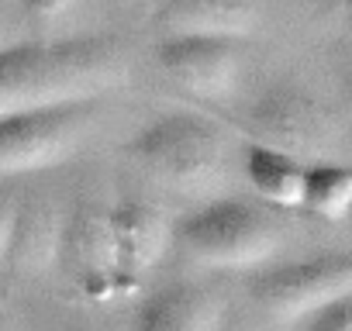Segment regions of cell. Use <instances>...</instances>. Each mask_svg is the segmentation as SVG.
Segmentation results:
<instances>
[{"label":"cell","mask_w":352,"mask_h":331,"mask_svg":"<svg viewBox=\"0 0 352 331\" xmlns=\"http://www.w3.org/2000/svg\"><path fill=\"white\" fill-rule=\"evenodd\" d=\"M128 76L131 56L118 35L18 42L0 52V117L42 104L100 100L128 87Z\"/></svg>","instance_id":"cell-1"},{"label":"cell","mask_w":352,"mask_h":331,"mask_svg":"<svg viewBox=\"0 0 352 331\" xmlns=\"http://www.w3.org/2000/svg\"><path fill=\"white\" fill-rule=\"evenodd\" d=\"M124 159L155 187L180 197H221L232 176L225 128L194 111H173L148 121L124 145Z\"/></svg>","instance_id":"cell-2"},{"label":"cell","mask_w":352,"mask_h":331,"mask_svg":"<svg viewBox=\"0 0 352 331\" xmlns=\"http://www.w3.org/2000/svg\"><path fill=\"white\" fill-rule=\"evenodd\" d=\"M173 245L208 269H266L283 249V225L273 207L221 194L173 221Z\"/></svg>","instance_id":"cell-3"},{"label":"cell","mask_w":352,"mask_h":331,"mask_svg":"<svg viewBox=\"0 0 352 331\" xmlns=\"http://www.w3.org/2000/svg\"><path fill=\"white\" fill-rule=\"evenodd\" d=\"M242 128L249 141L280 148L304 166L342 159L345 124L342 117L304 83L297 80H273L266 83L245 107Z\"/></svg>","instance_id":"cell-4"},{"label":"cell","mask_w":352,"mask_h":331,"mask_svg":"<svg viewBox=\"0 0 352 331\" xmlns=\"http://www.w3.org/2000/svg\"><path fill=\"white\" fill-rule=\"evenodd\" d=\"M97 100L42 104L0 117V176H25L63 166L94 124Z\"/></svg>","instance_id":"cell-5"},{"label":"cell","mask_w":352,"mask_h":331,"mask_svg":"<svg viewBox=\"0 0 352 331\" xmlns=\"http://www.w3.org/2000/svg\"><path fill=\"white\" fill-rule=\"evenodd\" d=\"M256 307L276 324H300L352 293V249L314 252L259 269L249 286Z\"/></svg>","instance_id":"cell-6"},{"label":"cell","mask_w":352,"mask_h":331,"mask_svg":"<svg viewBox=\"0 0 352 331\" xmlns=\"http://www.w3.org/2000/svg\"><path fill=\"white\" fill-rule=\"evenodd\" d=\"M159 73L204 104H221L239 90L242 49L232 38L208 35H162L152 49Z\"/></svg>","instance_id":"cell-7"},{"label":"cell","mask_w":352,"mask_h":331,"mask_svg":"<svg viewBox=\"0 0 352 331\" xmlns=\"http://www.w3.org/2000/svg\"><path fill=\"white\" fill-rule=\"evenodd\" d=\"M59 262L69 269L73 283L90 300H114L128 293L118 269L111 218H107V207L100 204H80L73 214H66Z\"/></svg>","instance_id":"cell-8"},{"label":"cell","mask_w":352,"mask_h":331,"mask_svg":"<svg viewBox=\"0 0 352 331\" xmlns=\"http://www.w3.org/2000/svg\"><path fill=\"white\" fill-rule=\"evenodd\" d=\"M111 218V238L118 252L121 283L131 293L169 252L173 245V221L162 214V207L145 201H121L107 211Z\"/></svg>","instance_id":"cell-9"},{"label":"cell","mask_w":352,"mask_h":331,"mask_svg":"<svg viewBox=\"0 0 352 331\" xmlns=\"http://www.w3.org/2000/svg\"><path fill=\"white\" fill-rule=\"evenodd\" d=\"M263 21L259 0H159L155 25L162 35L249 38Z\"/></svg>","instance_id":"cell-10"},{"label":"cell","mask_w":352,"mask_h":331,"mask_svg":"<svg viewBox=\"0 0 352 331\" xmlns=\"http://www.w3.org/2000/svg\"><path fill=\"white\" fill-rule=\"evenodd\" d=\"M225 297L204 283H169L138 304L131 331H221Z\"/></svg>","instance_id":"cell-11"},{"label":"cell","mask_w":352,"mask_h":331,"mask_svg":"<svg viewBox=\"0 0 352 331\" xmlns=\"http://www.w3.org/2000/svg\"><path fill=\"white\" fill-rule=\"evenodd\" d=\"M63 231H66V214L56 204H49V201L18 204L4 266L18 276H45L49 269L59 266Z\"/></svg>","instance_id":"cell-12"},{"label":"cell","mask_w":352,"mask_h":331,"mask_svg":"<svg viewBox=\"0 0 352 331\" xmlns=\"http://www.w3.org/2000/svg\"><path fill=\"white\" fill-rule=\"evenodd\" d=\"M304 170L307 166L280 148L245 141L242 148V173L249 190L259 197V204L276 211H300L304 197Z\"/></svg>","instance_id":"cell-13"},{"label":"cell","mask_w":352,"mask_h":331,"mask_svg":"<svg viewBox=\"0 0 352 331\" xmlns=\"http://www.w3.org/2000/svg\"><path fill=\"white\" fill-rule=\"evenodd\" d=\"M300 211L328 225L349 221L352 218V162L345 159L311 162L304 170Z\"/></svg>","instance_id":"cell-14"},{"label":"cell","mask_w":352,"mask_h":331,"mask_svg":"<svg viewBox=\"0 0 352 331\" xmlns=\"http://www.w3.org/2000/svg\"><path fill=\"white\" fill-rule=\"evenodd\" d=\"M300 331H352V293L304 317Z\"/></svg>","instance_id":"cell-15"},{"label":"cell","mask_w":352,"mask_h":331,"mask_svg":"<svg viewBox=\"0 0 352 331\" xmlns=\"http://www.w3.org/2000/svg\"><path fill=\"white\" fill-rule=\"evenodd\" d=\"M73 8H76V0H21V11H25L32 21H38V25L59 21V18L69 14Z\"/></svg>","instance_id":"cell-16"},{"label":"cell","mask_w":352,"mask_h":331,"mask_svg":"<svg viewBox=\"0 0 352 331\" xmlns=\"http://www.w3.org/2000/svg\"><path fill=\"white\" fill-rule=\"evenodd\" d=\"M14 218H18V201L0 194V266L8 259V245H11V231H14Z\"/></svg>","instance_id":"cell-17"},{"label":"cell","mask_w":352,"mask_h":331,"mask_svg":"<svg viewBox=\"0 0 352 331\" xmlns=\"http://www.w3.org/2000/svg\"><path fill=\"white\" fill-rule=\"evenodd\" d=\"M324 4H328V11H331L338 32H342L345 42L352 45V0H324Z\"/></svg>","instance_id":"cell-18"},{"label":"cell","mask_w":352,"mask_h":331,"mask_svg":"<svg viewBox=\"0 0 352 331\" xmlns=\"http://www.w3.org/2000/svg\"><path fill=\"white\" fill-rule=\"evenodd\" d=\"M11 45H18V35H14V21H11V11H8V4L0 0V52H4V49H11Z\"/></svg>","instance_id":"cell-19"},{"label":"cell","mask_w":352,"mask_h":331,"mask_svg":"<svg viewBox=\"0 0 352 331\" xmlns=\"http://www.w3.org/2000/svg\"><path fill=\"white\" fill-rule=\"evenodd\" d=\"M338 87H342V100H345V107L352 111V56H349V62L342 66V76H338Z\"/></svg>","instance_id":"cell-20"},{"label":"cell","mask_w":352,"mask_h":331,"mask_svg":"<svg viewBox=\"0 0 352 331\" xmlns=\"http://www.w3.org/2000/svg\"><path fill=\"white\" fill-rule=\"evenodd\" d=\"M0 331H8V324H4V321H0Z\"/></svg>","instance_id":"cell-21"},{"label":"cell","mask_w":352,"mask_h":331,"mask_svg":"<svg viewBox=\"0 0 352 331\" xmlns=\"http://www.w3.org/2000/svg\"><path fill=\"white\" fill-rule=\"evenodd\" d=\"M349 225H352V218H349Z\"/></svg>","instance_id":"cell-22"}]
</instances>
